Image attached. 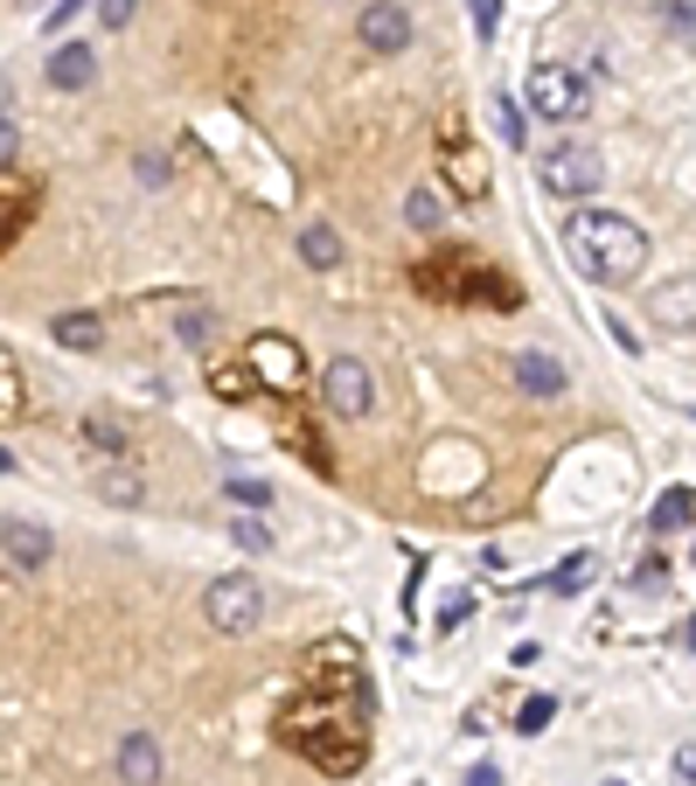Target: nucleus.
Here are the masks:
<instances>
[{
  "instance_id": "f257e3e1",
  "label": "nucleus",
  "mask_w": 696,
  "mask_h": 786,
  "mask_svg": "<svg viewBox=\"0 0 696 786\" xmlns=\"http://www.w3.org/2000/svg\"><path fill=\"white\" fill-rule=\"evenodd\" d=\"M363 711H370L363 696L334 703V696L314 683L286 717H279V738H286L300 758H314L321 773H355V766H363V752H370V738H363Z\"/></svg>"
},
{
  "instance_id": "f03ea898",
  "label": "nucleus",
  "mask_w": 696,
  "mask_h": 786,
  "mask_svg": "<svg viewBox=\"0 0 696 786\" xmlns=\"http://www.w3.org/2000/svg\"><path fill=\"white\" fill-rule=\"evenodd\" d=\"M564 251H572V265L592 285H634L648 272V230L634 216H613V209H572Z\"/></svg>"
},
{
  "instance_id": "7ed1b4c3",
  "label": "nucleus",
  "mask_w": 696,
  "mask_h": 786,
  "mask_svg": "<svg viewBox=\"0 0 696 786\" xmlns=\"http://www.w3.org/2000/svg\"><path fill=\"white\" fill-rule=\"evenodd\" d=\"M202 619H210L216 634H251V626L265 619V585H258L251 571H223V578L202 592Z\"/></svg>"
},
{
  "instance_id": "20e7f679",
  "label": "nucleus",
  "mask_w": 696,
  "mask_h": 786,
  "mask_svg": "<svg viewBox=\"0 0 696 786\" xmlns=\"http://www.w3.org/2000/svg\"><path fill=\"white\" fill-rule=\"evenodd\" d=\"M529 112L536 119H592V77L572 70V63H544L529 77Z\"/></svg>"
},
{
  "instance_id": "39448f33",
  "label": "nucleus",
  "mask_w": 696,
  "mask_h": 786,
  "mask_svg": "<svg viewBox=\"0 0 696 786\" xmlns=\"http://www.w3.org/2000/svg\"><path fill=\"white\" fill-rule=\"evenodd\" d=\"M536 181H544L551 195L564 202H585V195H599V181H606V161H599V147H551L544 161H536Z\"/></svg>"
},
{
  "instance_id": "423d86ee",
  "label": "nucleus",
  "mask_w": 696,
  "mask_h": 786,
  "mask_svg": "<svg viewBox=\"0 0 696 786\" xmlns=\"http://www.w3.org/2000/svg\"><path fill=\"white\" fill-rule=\"evenodd\" d=\"M321 404L334 417H370L376 411V376H370V362L363 355H334L327 370H321Z\"/></svg>"
},
{
  "instance_id": "0eeeda50",
  "label": "nucleus",
  "mask_w": 696,
  "mask_h": 786,
  "mask_svg": "<svg viewBox=\"0 0 696 786\" xmlns=\"http://www.w3.org/2000/svg\"><path fill=\"white\" fill-rule=\"evenodd\" d=\"M244 370H251L258 390H272V397H293V390H300V349L286 342V334H258Z\"/></svg>"
},
{
  "instance_id": "6e6552de",
  "label": "nucleus",
  "mask_w": 696,
  "mask_h": 786,
  "mask_svg": "<svg viewBox=\"0 0 696 786\" xmlns=\"http://www.w3.org/2000/svg\"><path fill=\"white\" fill-rule=\"evenodd\" d=\"M355 36H363L370 57H397V49H411V8L404 0H370L363 21H355Z\"/></svg>"
},
{
  "instance_id": "1a4fd4ad",
  "label": "nucleus",
  "mask_w": 696,
  "mask_h": 786,
  "mask_svg": "<svg viewBox=\"0 0 696 786\" xmlns=\"http://www.w3.org/2000/svg\"><path fill=\"white\" fill-rule=\"evenodd\" d=\"M0 557H8L14 571H49L57 564V536H49L42 522H29V515H8L0 522Z\"/></svg>"
},
{
  "instance_id": "9d476101",
  "label": "nucleus",
  "mask_w": 696,
  "mask_h": 786,
  "mask_svg": "<svg viewBox=\"0 0 696 786\" xmlns=\"http://www.w3.org/2000/svg\"><path fill=\"white\" fill-rule=\"evenodd\" d=\"M161 773H168V758L153 745V730H125L119 738V779L125 786H161Z\"/></svg>"
},
{
  "instance_id": "9b49d317",
  "label": "nucleus",
  "mask_w": 696,
  "mask_h": 786,
  "mask_svg": "<svg viewBox=\"0 0 696 786\" xmlns=\"http://www.w3.org/2000/svg\"><path fill=\"white\" fill-rule=\"evenodd\" d=\"M508 370H515V383H523L529 397H564V383H572L557 355H536V349H523V355L508 362Z\"/></svg>"
},
{
  "instance_id": "f8f14e48",
  "label": "nucleus",
  "mask_w": 696,
  "mask_h": 786,
  "mask_svg": "<svg viewBox=\"0 0 696 786\" xmlns=\"http://www.w3.org/2000/svg\"><path fill=\"white\" fill-rule=\"evenodd\" d=\"M49 84H57V91H91L98 84V57L84 42H63L57 57H49Z\"/></svg>"
},
{
  "instance_id": "ddd939ff",
  "label": "nucleus",
  "mask_w": 696,
  "mask_h": 786,
  "mask_svg": "<svg viewBox=\"0 0 696 786\" xmlns=\"http://www.w3.org/2000/svg\"><path fill=\"white\" fill-rule=\"evenodd\" d=\"M49 334H57L63 349H77V355H91L98 342H105V321H98V313H57V328H49Z\"/></svg>"
},
{
  "instance_id": "4468645a",
  "label": "nucleus",
  "mask_w": 696,
  "mask_h": 786,
  "mask_svg": "<svg viewBox=\"0 0 696 786\" xmlns=\"http://www.w3.org/2000/svg\"><path fill=\"white\" fill-rule=\"evenodd\" d=\"M300 258H306L314 272H334V265H342V238H334L327 223H306V230H300Z\"/></svg>"
},
{
  "instance_id": "2eb2a0df",
  "label": "nucleus",
  "mask_w": 696,
  "mask_h": 786,
  "mask_svg": "<svg viewBox=\"0 0 696 786\" xmlns=\"http://www.w3.org/2000/svg\"><path fill=\"white\" fill-rule=\"evenodd\" d=\"M29 411V383H21V362L0 349V425H8V417H21Z\"/></svg>"
},
{
  "instance_id": "dca6fc26",
  "label": "nucleus",
  "mask_w": 696,
  "mask_h": 786,
  "mask_svg": "<svg viewBox=\"0 0 696 786\" xmlns=\"http://www.w3.org/2000/svg\"><path fill=\"white\" fill-rule=\"evenodd\" d=\"M689 530V487H668L655 502V536H683Z\"/></svg>"
},
{
  "instance_id": "f3484780",
  "label": "nucleus",
  "mask_w": 696,
  "mask_h": 786,
  "mask_svg": "<svg viewBox=\"0 0 696 786\" xmlns=\"http://www.w3.org/2000/svg\"><path fill=\"white\" fill-rule=\"evenodd\" d=\"M98 494H105V502H119V508H140V481L125 474V466H105V474H98Z\"/></svg>"
},
{
  "instance_id": "a211bd4d",
  "label": "nucleus",
  "mask_w": 696,
  "mask_h": 786,
  "mask_svg": "<svg viewBox=\"0 0 696 786\" xmlns=\"http://www.w3.org/2000/svg\"><path fill=\"white\" fill-rule=\"evenodd\" d=\"M84 439L98 445V453H125V425H119L112 411H91V417H84Z\"/></svg>"
},
{
  "instance_id": "6ab92c4d",
  "label": "nucleus",
  "mask_w": 696,
  "mask_h": 786,
  "mask_svg": "<svg viewBox=\"0 0 696 786\" xmlns=\"http://www.w3.org/2000/svg\"><path fill=\"white\" fill-rule=\"evenodd\" d=\"M453 181H460V195H467V202L487 195V174H481V161H474V153L460 147V140H453Z\"/></svg>"
},
{
  "instance_id": "aec40b11",
  "label": "nucleus",
  "mask_w": 696,
  "mask_h": 786,
  "mask_svg": "<svg viewBox=\"0 0 696 786\" xmlns=\"http://www.w3.org/2000/svg\"><path fill=\"white\" fill-rule=\"evenodd\" d=\"M440 216H446L440 195H432V189H411V202H404V223H411V230H440Z\"/></svg>"
},
{
  "instance_id": "412c9836",
  "label": "nucleus",
  "mask_w": 696,
  "mask_h": 786,
  "mask_svg": "<svg viewBox=\"0 0 696 786\" xmlns=\"http://www.w3.org/2000/svg\"><path fill=\"white\" fill-rule=\"evenodd\" d=\"M29 209H36V189H21L14 202H0V251H8V238H14L21 223H29Z\"/></svg>"
},
{
  "instance_id": "4be33fe9",
  "label": "nucleus",
  "mask_w": 696,
  "mask_h": 786,
  "mask_svg": "<svg viewBox=\"0 0 696 786\" xmlns=\"http://www.w3.org/2000/svg\"><path fill=\"white\" fill-rule=\"evenodd\" d=\"M174 334H182L189 349H210V342H216V313H202V306H195V313H182V328H174Z\"/></svg>"
},
{
  "instance_id": "5701e85b",
  "label": "nucleus",
  "mask_w": 696,
  "mask_h": 786,
  "mask_svg": "<svg viewBox=\"0 0 696 786\" xmlns=\"http://www.w3.org/2000/svg\"><path fill=\"white\" fill-rule=\"evenodd\" d=\"M592 571H599V557H572V564H564L557 578H551V592H585V585H592Z\"/></svg>"
},
{
  "instance_id": "b1692460",
  "label": "nucleus",
  "mask_w": 696,
  "mask_h": 786,
  "mask_svg": "<svg viewBox=\"0 0 696 786\" xmlns=\"http://www.w3.org/2000/svg\"><path fill=\"white\" fill-rule=\"evenodd\" d=\"M223 494H230L238 508H272V487H265V481H223Z\"/></svg>"
},
{
  "instance_id": "393cba45",
  "label": "nucleus",
  "mask_w": 696,
  "mask_h": 786,
  "mask_svg": "<svg viewBox=\"0 0 696 786\" xmlns=\"http://www.w3.org/2000/svg\"><path fill=\"white\" fill-rule=\"evenodd\" d=\"M551 717H557V696H529L523 711H515V730H544Z\"/></svg>"
},
{
  "instance_id": "a878e982",
  "label": "nucleus",
  "mask_w": 696,
  "mask_h": 786,
  "mask_svg": "<svg viewBox=\"0 0 696 786\" xmlns=\"http://www.w3.org/2000/svg\"><path fill=\"white\" fill-rule=\"evenodd\" d=\"M495 125H502V140H508V147H523V140H529V119L515 112L508 98H495Z\"/></svg>"
},
{
  "instance_id": "bb28decb",
  "label": "nucleus",
  "mask_w": 696,
  "mask_h": 786,
  "mask_svg": "<svg viewBox=\"0 0 696 786\" xmlns=\"http://www.w3.org/2000/svg\"><path fill=\"white\" fill-rule=\"evenodd\" d=\"M655 313H662V321H676V328H689V279H676V293H662Z\"/></svg>"
},
{
  "instance_id": "cd10ccee",
  "label": "nucleus",
  "mask_w": 696,
  "mask_h": 786,
  "mask_svg": "<svg viewBox=\"0 0 696 786\" xmlns=\"http://www.w3.org/2000/svg\"><path fill=\"white\" fill-rule=\"evenodd\" d=\"M133 14H140V0H98V21H105V29H125Z\"/></svg>"
},
{
  "instance_id": "c85d7f7f",
  "label": "nucleus",
  "mask_w": 696,
  "mask_h": 786,
  "mask_svg": "<svg viewBox=\"0 0 696 786\" xmlns=\"http://www.w3.org/2000/svg\"><path fill=\"white\" fill-rule=\"evenodd\" d=\"M230 536H238L244 550H272V530H265V522H238V530H230Z\"/></svg>"
},
{
  "instance_id": "c756f323",
  "label": "nucleus",
  "mask_w": 696,
  "mask_h": 786,
  "mask_svg": "<svg viewBox=\"0 0 696 786\" xmlns=\"http://www.w3.org/2000/svg\"><path fill=\"white\" fill-rule=\"evenodd\" d=\"M689 8H696V0H668V29H676V36H689Z\"/></svg>"
},
{
  "instance_id": "7c9ffc66",
  "label": "nucleus",
  "mask_w": 696,
  "mask_h": 786,
  "mask_svg": "<svg viewBox=\"0 0 696 786\" xmlns=\"http://www.w3.org/2000/svg\"><path fill=\"white\" fill-rule=\"evenodd\" d=\"M84 8H91V0H63V8H57V14H49V36H57V29H63V21H70V14H84Z\"/></svg>"
},
{
  "instance_id": "2f4dec72",
  "label": "nucleus",
  "mask_w": 696,
  "mask_h": 786,
  "mask_svg": "<svg viewBox=\"0 0 696 786\" xmlns=\"http://www.w3.org/2000/svg\"><path fill=\"white\" fill-rule=\"evenodd\" d=\"M676 779H683V786L696 779V752H689V745H676Z\"/></svg>"
},
{
  "instance_id": "473e14b6",
  "label": "nucleus",
  "mask_w": 696,
  "mask_h": 786,
  "mask_svg": "<svg viewBox=\"0 0 696 786\" xmlns=\"http://www.w3.org/2000/svg\"><path fill=\"white\" fill-rule=\"evenodd\" d=\"M14 147H21V140H14V125H8V119H0V168H8V161H14Z\"/></svg>"
},
{
  "instance_id": "72a5a7b5",
  "label": "nucleus",
  "mask_w": 696,
  "mask_h": 786,
  "mask_svg": "<svg viewBox=\"0 0 696 786\" xmlns=\"http://www.w3.org/2000/svg\"><path fill=\"white\" fill-rule=\"evenodd\" d=\"M474 29H481V36L495 29V0H474Z\"/></svg>"
},
{
  "instance_id": "f704fd0d",
  "label": "nucleus",
  "mask_w": 696,
  "mask_h": 786,
  "mask_svg": "<svg viewBox=\"0 0 696 786\" xmlns=\"http://www.w3.org/2000/svg\"><path fill=\"white\" fill-rule=\"evenodd\" d=\"M467 786H502V773H495V766H474V773H467Z\"/></svg>"
},
{
  "instance_id": "c9c22d12",
  "label": "nucleus",
  "mask_w": 696,
  "mask_h": 786,
  "mask_svg": "<svg viewBox=\"0 0 696 786\" xmlns=\"http://www.w3.org/2000/svg\"><path fill=\"white\" fill-rule=\"evenodd\" d=\"M0 474H14V453H8V445H0Z\"/></svg>"
}]
</instances>
